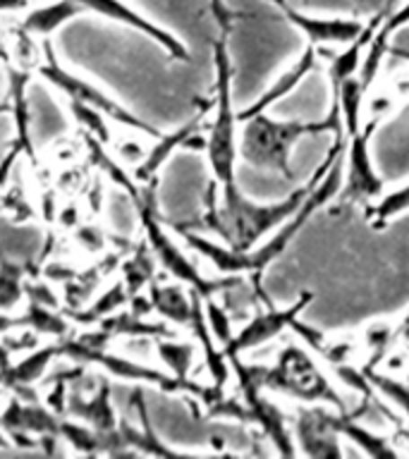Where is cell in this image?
<instances>
[{
	"mask_svg": "<svg viewBox=\"0 0 409 459\" xmlns=\"http://www.w3.org/2000/svg\"><path fill=\"white\" fill-rule=\"evenodd\" d=\"M344 143H347V136L340 129V132H335V142L328 149L321 165L314 170V175L304 185L297 186L294 192L287 194L285 199L275 201V204H257L249 196H244L237 182L221 186L211 179L206 194H204V215L192 222H170V228L196 230V232L204 230L235 251H251L268 232L278 230L290 215H294V211L304 204L316 182L323 178V172L340 158Z\"/></svg>",
	"mask_w": 409,
	"mask_h": 459,
	"instance_id": "cell-1",
	"label": "cell"
},
{
	"mask_svg": "<svg viewBox=\"0 0 409 459\" xmlns=\"http://www.w3.org/2000/svg\"><path fill=\"white\" fill-rule=\"evenodd\" d=\"M343 129V113L337 100L330 103V113L326 120L301 122V120H275L265 113L251 115L239 122V160L251 168L265 172H278L285 179H292V149L294 143L311 134L340 132Z\"/></svg>",
	"mask_w": 409,
	"mask_h": 459,
	"instance_id": "cell-2",
	"label": "cell"
},
{
	"mask_svg": "<svg viewBox=\"0 0 409 459\" xmlns=\"http://www.w3.org/2000/svg\"><path fill=\"white\" fill-rule=\"evenodd\" d=\"M230 31H221L213 43V103L206 127V160L215 185H235L239 165V120L232 108V57H230Z\"/></svg>",
	"mask_w": 409,
	"mask_h": 459,
	"instance_id": "cell-3",
	"label": "cell"
},
{
	"mask_svg": "<svg viewBox=\"0 0 409 459\" xmlns=\"http://www.w3.org/2000/svg\"><path fill=\"white\" fill-rule=\"evenodd\" d=\"M139 225L144 230V239L153 251L158 261V268H163L172 280L187 285L199 297H221L225 290L237 285L244 275H221V278H206L201 268L187 256L185 249L179 247L165 230L163 221L158 218L156 196H153V185H142V196L135 201Z\"/></svg>",
	"mask_w": 409,
	"mask_h": 459,
	"instance_id": "cell-4",
	"label": "cell"
},
{
	"mask_svg": "<svg viewBox=\"0 0 409 459\" xmlns=\"http://www.w3.org/2000/svg\"><path fill=\"white\" fill-rule=\"evenodd\" d=\"M343 163L344 151L340 153V158H337L335 163L323 172V178L316 182L314 189H311L307 199H304V204L294 211V215H290V218H287V221L283 222L264 244H257L251 251H244V275L249 278V285L257 290V294L265 301V304H268V297H265V292L261 290V280H264L265 268H268L275 258L283 256L287 247H290V242L304 230V225L340 194V186H343L344 178Z\"/></svg>",
	"mask_w": 409,
	"mask_h": 459,
	"instance_id": "cell-5",
	"label": "cell"
},
{
	"mask_svg": "<svg viewBox=\"0 0 409 459\" xmlns=\"http://www.w3.org/2000/svg\"><path fill=\"white\" fill-rule=\"evenodd\" d=\"M265 390L285 394L297 404H326L335 411H352L343 394L335 390L333 380L300 344H283V350L265 373Z\"/></svg>",
	"mask_w": 409,
	"mask_h": 459,
	"instance_id": "cell-6",
	"label": "cell"
},
{
	"mask_svg": "<svg viewBox=\"0 0 409 459\" xmlns=\"http://www.w3.org/2000/svg\"><path fill=\"white\" fill-rule=\"evenodd\" d=\"M314 301V294L311 292H301L297 297L294 304L285 308H273L268 307L265 311H258L244 323L242 328L235 330V335L230 340L222 351L225 357H232V354H247V351H254L264 344L273 342L275 337H280L287 330H294L297 335L304 340L307 344H311L318 354H326V347H328V340L318 333V330H311L307 325H301L300 316L304 314V308Z\"/></svg>",
	"mask_w": 409,
	"mask_h": 459,
	"instance_id": "cell-7",
	"label": "cell"
},
{
	"mask_svg": "<svg viewBox=\"0 0 409 459\" xmlns=\"http://www.w3.org/2000/svg\"><path fill=\"white\" fill-rule=\"evenodd\" d=\"M43 63L39 65V74H41L46 82H48L53 89L67 96V100H77V103H86V106L99 108L100 113H106L110 117L113 125H120V127H127L132 132H144V134L158 136L163 134L161 129H156L149 122H144L142 117H136L127 110V108H122L113 96H108L100 86H96L89 79L79 77L77 72L65 70L63 65L57 63L56 56H53V46H50L48 39H43Z\"/></svg>",
	"mask_w": 409,
	"mask_h": 459,
	"instance_id": "cell-8",
	"label": "cell"
},
{
	"mask_svg": "<svg viewBox=\"0 0 409 459\" xmlns=\"http://www.w3.org/2000/svg\"><path fill=\"white\" fill-rule=\"evenodd\" d=\"M383 120L380 115H373L366 122H361L344 143V178L340 186V201L343 204H354V206H369L383 194V178L376 172V165L371 160V134Z\"/></svg>",
	"mask_w": 409,
	"mask_h": 459,
	"instance_id": "cell-9",
	"label": "cell"
},
{
	"mask_svg": "<svg viewBox=\"0 0 409 459\" xmlns=\"http://www.w3.org/2000/svg\"><path fill=\"white\" fill-rule=\"evenodd\" d=\"M77 3L84 7V13L99 14L103 20L135 29V31L144 34L151 41H156L172 60H182V63L189 60V50H187V46L179 41L178 36L161 27V24H156L153 20H149L146 14H142L132 5H127L125 0H77Z\"/></svg>",
	"mask_w": 409,
	"mask_h": 459,
	"instance_id": "cell-10",
	"label": "cell"
},
{
	"mask_svg": "<svg viewBox=\"0 0 409 459\" xmlns=\"http://www.w3.org/2000/svg\"><path fill=\"white\" fill-rule=\"evenodd\" d=\"M292 436L297 452L307 457L333 459L344 455L340 436L330 423V409L326 404H300L292 421Z\"/></svg>",
	"mask_w": 409,
	"mask_h": 459,
	"instance_id": "cell-11",
	"label": "cell"
},
{
	"mask_svg": "<svg viewBox=\"0 0 409 459\" xmlns=\"http://www.w3.org/2000/svg\"><path fill=\"white\" fill-rule=\"evenodd\" d=\"M280 13L285 14L287 22L300 29L307 36V46L311 48H323V46H347L361 34L366 22L354 20V17H311V14L300 13L287 0H271Z\"/></svg>",
	"mask_w": 409,
	"mask_h": 459,
	"instance_id": "cell-12",
	"label": "cell"
},
{
	"mask_svg": "<svg viewBox=\"0 0 409 459\" xmlns=\"http://www.w3.org/2000/svg\"><path fill=\"white\" fill-rule=\"evenodd\" d=\"M70 419L91 426L99 433H113L120 423L117 407L113 400V383L103 376L99 387L89 394H82L77 390H70L67 394V414Z\"/></svg>",
	"mask_w": 409,
	"mask_h": 459,
	"instance_id": "cell-13",
	"label": "cell"
},
{
	"mask_svg": "<svg viewBox=\"0 0 409 459\" xmlns=\"http://www.w3.org/2000/svg\"><path fill=\"white\" fill-rule=\"evenodd\" d=\"M60 357H63V342L60 340H53V342L46 344L39 342L34 350L24 351L20 359H14L7 371L0 373V385L10 387L13 393L39 387Z\"/></svg>",
	"mask_w": 409,
	"mask_h": 459,
	"instance_id": "cell-14",
	"label": "cell"
},
{
	"mask_svg": "<svg viewBox=\"0 0 409 459\" xmlns=\"http://www.w3.org/2000/svg\"><path fill=\"white\" fill-rule=\"evenodd\" d=\"M31 84V74L22 67L7 70V113L13 120V146L22 156L36 160L34 136H31V113H29L27 89Z\"/></svg>",
	"mask_w": 409,
	"mask_h": 459,
	"instance_id": "cell-15",
	"label": "cell"
},
{
	"mask_svg": "<svg viewBox=\"0 0 409 459\" xmlns=\"http://www.w3.org/2000/svg\"><path fill=\"white\" fill-rule=\"evenodd\" d=\"M60 419L53 409L46 407L43 400H20L10 397L0 411V426L3 430H20L29 436H43V433H57L60 436Z\"/></svg>",
	"mask_w": 409,
	"mask_h": 459,
	"instance_id": "cell-16",
	"label": "cell"
},
{
	"mask_svg": "<svg viewBox=\"0 0 409 459\" xmlns=\"http://www.w3.org/2000/svg\"><path fill=\"white\" fill-rule=\"evenodd\" d=\"M316 53H318V48H311V46H307L304 48V53H301L297 60H294L290 67H287L283 74H280L275 82H273L268 89H265L261 96H258L254 103H251L247 110H242V113H237V120L242 122L247 120V117H251V115H258V113H265L268 108H273L275 103H280V100L285 99V96H290V93L297 89V86L304 82V79L311 74V72L318 70V57H316Z\"/></svg>",
	"mask_w": 409,
	"mask_h": 459,
	"instance_id": "cell-17",
	"label": "cell"
},
{
	"mask_svg": "<svg viewBox=\"0 0 409 459\" xmlns=\"http://www.w3.org/2000/svg\"><path fill=\"white\" fill-rule=\"evenodd\" d=\"M153 314L172 328H189L194 316V292L182 282H158L153 280L146 290Z\"/></svg>",
	"mask_w": 409,
	"mask_h": 459,
	"instance_id": "cell-18",
	"label": "cell"
},
{
	"mask_svg": "<svg viewBox=\"0 0 409 459\" xmlns=\"http://www.w3.org/2000/svg\"><path fill=\"white\" fill-rule=\"evenodd\" d=\"M387 14H371V20L366 22L361 34L354 39L352 43L344 46V50H340L328 65V79H330V93H337V89L343 86V82H347L350 77H357L359 67H361V60L366 56V48L369 43L376 36V29L380 27V22L386 20Z\"/></svg>",
	"mask_w": 409,
	"mask_h": 459,
	"instance_id": "cell-19",
	"label": "cell"
},
{
	"mask_svg": "<svg viewBox=\"0 0 409 459\" xmlns=\"http://www.w3.org/2000/svg\"><path fill=\"white\" fill-rule=\"evenodd\" d=\"M84 13V7L77 0H48L43 5H31L22 17L20 27L36 39H48L67 22Z\"/></svg>",
	"mask_w": 409,
	"mask_h": 459,
	"instance_id": "cell-20",
	"label": "cell"
},
{
	"mask_svg": "<svg viewBox=\"0 0 409 459\" xmlns=\"http://www.w3.org/2000/svg\"><path fill=\"white\" fill-rule=\"evenodd\" d=\"M182 237V242L192 251H196L199 256H204L208 264L213 265L221 275H244V251H235L232 247L208 237L199 235L196 230L172 228Z\"/></svg>",
	"mask_w": 409,
	"mask_h": 459,
	"instance_id": "cell-21",
	"label": "cell"
},
{
	"mask_svg": "<svg viewBox=\"0 0 409 459\" xmlns=\"http://www.w3.org/2000/svg\"><path fill=\"white\" fill-rule=\"evenodd\" d=\"M129 304V292L122 280L113 282V285L103 287L99 294H93V299L82 308L67 311L74 325H84V328H93L99 325L103 318L117 314Z\"/></svg>",
	"mask_w": 409,
	"mask_h": 459,
	"instance_id": "cell-22",
	"label": "cell"
},
{
	"mask_svg": "<svg viewBox=\"0 0 409 459\" xmlns=\"http://www.w3.org/2000/svg\"><path fill=\"white\" fill-rule=\"evenodd\" d=\"M153 354L172 378L189 380L196 357H199V344L189 342V340H178L175 335L156 337L153 340Z\"/></svg>",
	"mask_w": 409,
	"mask_h": 459,
	"instance_id": "cell-23",
	"label": "cell"
},
{
	"mask_svg": "<svg viewBox=\"0 0 409 459\" xmlns=\"http://www.w3.org/2000/svg\"><path fill=\"white\" fill-rule=\"evenodd\" d=\"M99 328H103L108 335L117 340V337H151V340H156V337H168L175 335V328L168 325L165 321H151V318H142V316H135L132 311H117V314L108 316L103 321L99 323Z\"/></svg>",
	"mask_w": 409,
	"mask_h": 459,
	"instance_id": "cell-24",
	"label": "cell"
},
{
	"mask_svg": "<svg viewBox=\"0 0 409 459\" xmlns=\"http://www.w3.org/2000/svg\"><path fill=\"white\" fill-rule=\"evenodd\" d=\"M22 328L34 330L39 337H50V340H65L72 335V318L63 314V308H48L34 301L24 304V311L20 314Z\"/></svg>",
	"mask_w": 409,
	"mask_h": 459,
	"instance_id": "cell-25",
	"label": "cell"
},
{
	"mask_svg": "<svg viewBox=\"0 0 409 459\" xmlns=\"http://www.w3.org/2000/svg\"><path fill=\"white\" fill-rule=\"evenodd\" d=\"M156 271L158 261L149 244H146V239H144L142 244H136L135 249L129 251V256L120 264V280L127 287L129 297L132 294L146 292L151 282L156 280Z\"/></svg>",
	"mask_w": 409,
	"mask_h": 459,
	"instance_id": "cell-26",
	"label": "cell"
},
{
	"mask_svg": "<svg viewBox=\"0 0 409 459\" xmlns=\"http://www.w3.org/2000/svg\"><path fill=\"white\" fill-rule=\"evenodd\" d=\"M29 278L27 265L20 261L0 256V311L13 314L14 308L27 304V292H24V282Z\"/></svg>",
	"mask_w": 409,
	"mask_h": 459,
	"instance_id": "cell-27",
	"label": "cell"
},
{
	"mask_svg": "<svg viewBox=\"0 0 409 459\" xmlns=\"http://www.w3.org/2000/svg\"><path fill=\"white\" fill-rule=\"evenodd\" d=\"M361 371H364L366 380H369V385L376 393V397L390 402L402 416L409 419V380H400L390 376V373L376 371V366H361Z\"/></svg>",
	"mask_w": 409,
	"mask_h": 459,
	"instance_id": "cell-28",
	"label": "cell"
},
{
	"mask_svg": "<svg viewBox=\"0 0 409 459\" xmlns=\"http://www.w3.org/2000/svg\"><path fill=\"white\" fill-rule=\"evenodd\" d=\"M409 211V182L397 186L393 192H383L380 199L366 206V221L371 222L373 230H383L390 221L400 218Z\"/></svg>",
	"mask_w": 409,
	"mask_h": 459,
	"instance_id": "cell-29",
	"label": "cell"
},
{
	"mask_svg": "<svg viewBox=\"0 0 409 459\" xmlns=\"http://www.w3.org/2000/svg\"><path fill=\"white\" fill-rule=\"evenodd\" d=\"M361 342L369 351V361L364 366H376L390 354L393 344L397 342V323L395 321H371L361 330Z\"/></svg>",
	"mask_w": 409,
	"mask_h": 459,
	"instance_id": "cell-30",
	"label": "cell"
},
{
	"mask_svg": "<svg viewBox=\"0 0 409 459\" xmlns=\"http://www.w3.org/2000/svg\"><path fill=\"white\" fill-rule=\"evenodd\" d=\"M60 437H63L67 447H72L79 455H99V452H103V433L93 430L91 426H86L77 419H70V416L60 419Z\"/></svg>",
	"mask_w": 409,
	"mask_h": 459,
	"instance_id": "cell-31",
	"label": "cell"
},
{
	"mask_svg": "<svg viewBox=\"0 0 409 459\" xmlns=\"http://www.w3.org/2000/svg\"><path fill=\"white\" fill-rule=\"evenodd\" d=\"M70 113L79 122L82 132H86L93 139H99L100 143L110 146L115 134L113 129H110V117L106 113H100L99 108L86 106V103H77V100H70Z\"/></svg>",
	"mask_w": 409,
	"mask_h": 459,
	"instance_id": "cell-32",
	"label": "cell"
},
{
	"mask_svg": "<svg viewBox=\"0 0 409 459\" xmlns=\"http://www.w3.org/2000/svg\"><path fill=\"white\" fill-rule=\"evenodd\" d=\"M201 299H204V316H206L211 335L215 337V342L221 344V347H225L232 340V335H235L232 316L225 308V304L218 301V297H201Z\"/></svg>",
	"mask_w": 409,
	"mask_h": 459,
	"instance_id": "cell-33",
	"label": "cell"
},
{
	"mask_svg": "<svg viewBox=\"0 0 409 459\" xmlns=\"http://www.w3.org/2000/svg\"><path fill=\"white\" fill-rule=\"evenodd\" d=\"M72 239L86 254L100 256L108 249V244L113 242V232L100 228L99 222H79L72 228Z\"/></svg>",
	"mask_w": 409,
	"mask_h": 459,
	"instance_id": "cell-34",
	"label": "cell"
},
{
	"mask_svg": "<svg viewBox=\"0 0 409 459\" xmlns=\"http://www.w3.org/2000/svg\"><path fill=\"white\" fill-rule=\"evenodd\" d=\"M108 149L113 151V156L117 158L125 168L135 170V168H139V165L144 163V158L149 156L151 146H146V143H144L142 139H136L135 134H122L113 136V142H110Z\"/></svg>",
	"mask_w": 409,
	"mask_h": 459,
	"instance_id": "cell-35",
	"label": "cell"
},
{
	"mask_svg": "<svg viewBox=\"0 0 409 459\" xmlns=\"http://www.w3.org/2000/svg\"><path fill=\"white\" fill-rule=\"evenodd\" d=\"M13 57L17 60V67H22V70H31V67H39L43 63L36 36L27 34L22 27L17 29V34L13 39Z\"/></svg>",
	"mask_w": 409,
	"mask_h": 459,
	"instance_id": "cell-36",
	"label": "cell"
},
{
	"mask_svg": "<svg viewBox=\"0 0 409 459\" xmlns=\"http://www.w3.org/2000/svg\"><path fill=\"white\" fill-rule=\"evenodd\" d=\"M57 285H53L46 278H27L24 282V292H27V301L41 304L48 308H63V292H57Z\"/></svg>",
	"mask_w": 409,
	"mask_h": 459,
	"instance_id": "cell-37",
	"label": "cell"
},
{
	"mask_svg": "<svg viewBox=\"0 0 409 459\" xmlns=\"http://www.w3.org/2000/svg\"><path fill=\"white\" fill-rule=\"evenodd\" d=\"M77 268H72V265L63 264V261H50L46 268H43V278L50 280L53 285L63 287L67 280H72L74 275H77Z\"/></svg>",
	"mask_w": 409,
	"mask_h": 459,
	"instance_id": "cell-38",
	"label": "cell"
},
{
	"mask_svg": "<svg viewBox=\"0 0 409 459\" xmlns=\"http://www.w3.org/2000/svg\"><path fill=\"white\" fill-rule=\"evenodd\" d=\"M56 221L60 222L63 228L72 230L74 225H79V222H82V221H79V208L74 206V204H67V206H63L60 211H57Z\"/></svg>",
	"mask_w": 409,
	"mask_h": 459,
	"instance_id": "cell-39",
	"label": "cell"
},
{
	"mask_svg": "<svg viewBox=\"0 0 409 459\" xmlns=\"http://www.w3.org/2000/svg\"><path fill=\"white\" fill-rule=\"evenodd\" d=\"M31 0H0V14H24Z\"/></svg>",
	"mask_w": 409,
	"mask_h": 459,
	"instance_id": "cell-40",
	"label": "cell"
},
{
	"mask_svg": "<svg viewBox=\"0 0 409 459\" xmlns=\"http://www.w3.org/2000/svg\"><path fill=\"white\" fill-rule=\"evenodd\" d=\"M13 361H14V354L10 350H7V344L3 342V337H0V373L7 371Z\"/></svg>",
	"mask_w": 409,
	"mask_h": 459,
	"instance_id": "cell-41",
	"label": "cell"
}]
</instances>
